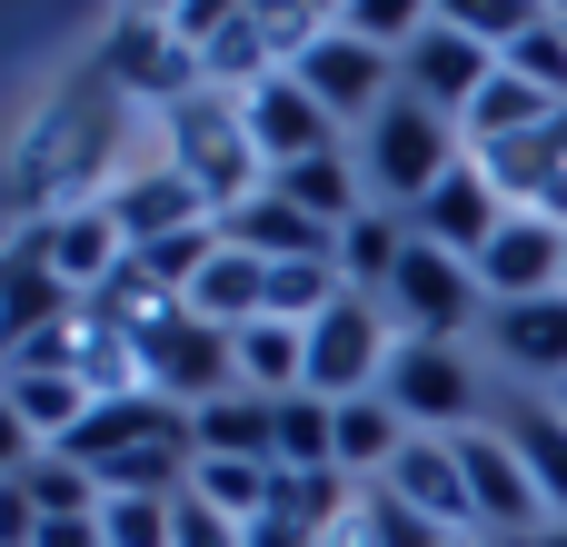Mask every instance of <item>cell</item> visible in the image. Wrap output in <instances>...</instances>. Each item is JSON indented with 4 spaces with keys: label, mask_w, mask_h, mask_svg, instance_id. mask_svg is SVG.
<instances>
[{
    "label": "cell",
    "mask_w": 567,
    "mask_h": 547,
    "mask_svg": "<svg viewBox=\"0 0 567 547\" xmlns=\"http://www.w3.org/2000/svg\"><path fill=\"white\" fill-rule=\"evenodd\" d=\"M169 169L209 199V219H229L239 199L269 189V159H259V140H249V120H239L229 90H189L169 110Z\"/></svg>",
    "instance_id": "1"
},
{
    "label": "cell",
    "mask_w": 567,
    "mask_h": 547,
    "mask_svg": "<svg viewBox=\"0 0 567 547\" xmlns=\"http://www.w3.org/2000/svg\"><path fill=\"white\" fill-rule=\"evenodd\" d=\"M458 169V130H449V110H429V100H389L369 130H359V179H369V209H429V189Z\"/></svg>",
    "instance_id": "2"
},
{
    "label": "cell",
    "mask_w": 567,
    "mask_h": 547,
    "mask_svg": "<svg viewBox=\"0 0 567 547\" xmlns=\"http://www.w3.org/2000/svg\"><path fill=\"white\" fill-rule=\"evenodd\" d=\"M130 349H140V389L169 399V409H189V419H199L209 399L239 389V349H229V329H209V319H189V309L150 319Z\"/></svg>",
    "instance_id": "3"
},
{
    "label": "cell",
    "mask_w": 567,
    "mask_h": 547,
    "mask_svg": "<svg viewBox=\"0 0 567 547\" xmlns=\"http://www.w3.org/2000/svg\"><path fill=\"white\" fill-rule=\"evenodd\" d=\"M379 399L409 419V438H458V429H478V419H468V409H478V379H468V359H458L449 339H399Z\"/></svg>",
    "instance_id": "4"
},
{
    "label": "cell",
    "mask_w": 567,
    "mask_h": 547,
    "mask_svg": "<svg viewBox=\"0 0 567 547\" xmlns=\"http://www.w3.org/2000/svg\"><path fill=\"white\" fill-rule=\"evenodd\" d=\"M379 379H389V329H379V299L349 289V299L309 329V399L349 409V399H379Z\"/></svg>",
    "instance_id": "5"
},
{
    "label": "cell",
    "mask_w": 567,
    "mask_h": 547,
    "mask_svg": "<svg viewBox=\"0 0 567 547\" xmlns=\"http://www.w3.org/2000/svg\"><path fill=\"white\" fill-rule=\"evenodd\" d=\"M548 289H567V219L508 209L498 239L478 249V299L488 309H518V299H548Z\"/></svg>",
    "instance_id": "6"
},
{
    "label": "cell",
    "mask_w": 567,
    "mask_h": 547,
    "mask_svg": "<svg viewBox=\"0 0 567 547\" xmlns=\"http://www.w3.org/2000/svg\"><path fill=\"white\" fill-rule=\"evenodd\" d=\"M289 70H299V90H309L329 120H359V130L399 100V90H389V80H399V60H389V50H369V40H349L339 20H329V30L289 60Z\"/></svg>",
    "instance_id": "7"
},
{
    "label": "cell",
    "mask_w": 567,
    "mask_h": 547,
    "mask_svg": "<svg viewBox=\"0 0 567 547\" xmlns=\"http://www.w3.org/2000/svg\"><path fill=\"white\" fill-rule=\"evenodd\" d=\"M458 468H468L478 538H538V528H548V498H538L528 458L508 448V429H458Z\"/></svg>",
    "instance_id": "8"
},
{
    "label": "cell",
    "mask_w": 567,
    "mask_h": 547,
    "mask_svg": "<svg viewBox=\"0 0 567 547\" xmlns=\"http://www.w3.org/2000/svg\"><path fill=\"white\" fill-rule=\"evenodd\" d=\"M399 80H409V100H429V110H449V120H458V110H468V100L498 80V50H478V40H468L449 10H429V30L409 40Z\"/></svg>",
    "instance_id": "9"
},
{
    "label": "cell",
    "mask_w": 567,
    "mask_h": 547,
    "mask_svg": "<svg viewBox=\"0 0 567 547\" xmlns=\"http://www.w3.org/2000/svg\"><path fill=\"white\" fill-rule=\"evenodd\" d=\"M468 289H478V269L449 259V249H429V239L409 229V249H399V269H389V309L409 319V339H449V329H468Z\"/></svg>",
    "instance_id": "10"
},
{
    "label": "cell",
    "mask_w": 567,
    "mask_h": 547,
    "mask_svg": "<svg viewBox=\"0 0 567 547\" xmlns=\"http://www.w3.org/2000/svg\"><path fill=\"white\" fill-rule=\"evenodd\" d=\"M239 120H249V140H259V159H269V169L339 149V120H329V110L299 90V70H269L259 90H239Z\"/></svg>",
    "instance_id": "11"
},
{
    "label": "cell",
    "mask_w": 567,
    "mask_h": 547,
    "mask_svg": "<svg viewBox=\"0 0 567 547\" xmlns=\"http://www.w3.org/2000/svg\"><path fill=\"white\" fill-rule=\"evenodd\" d=\"M498 219H508V189H498L488 169H468V159H458V169L429 189V209H419L409 229H419L429 249H449V259H468V269H478V249L498 239Z\"/></svg>",
    "instance_id": "12"
},
{
    "label": "cell",
    "mask_w": 567,
    "mask_h": 547,
    "mask_svg": "<svg viewBox=\"0 0 567 547\" xmlns=\"http://www.w3.org/2000/svg\"><path fill=\"white\" fill-rule=\"evenodd\" d=\"M60 289H80V299H100L120 269H130V239H120V219L110 209H60L50 229H40V249H30Z\"/></svg>",
    "instance_id": "13"
},
{
    "label": "cell",
    "mask_w": 567,
    "mask_h": 547,
    "mask_svg": "<svg viewBox=\"0 0 567 547\" xmlns=\"http://www.w3.org/2000/svg\"><path fill=\"white\" fill-rule=\"evenodd\" d=\"M100 209L120 219V239H130V249H159V239H179V229H209V199H199L179 169H130Z\"/></svg>",
    "instance_id": "14"
},
{
    "label": "cell",
    "mask_w": 567,
    "mask_h": 547,
    "mask_svg": "<svg viewBox=\"0 0 567 547\" xmlns=\"http://www.w3.org/2000/svg\"><path fill=\"white\" fill-rule=\"evenodd\" d=\"M379 488H399L419 518H439L449 538H478V508H468V468H458V438H409L399 448V468L379 478Z\"/></svg>",
    "instance_id": "15"
},
{
    "label": "cell",
    "mask_w": 567,
    "mask_h": 547,
    "mask_svg": "<svg viewBox=\"0 0 567 547\" xmlns=\"http://www.w3.org/2000/svg\"><path fill=\"white\" fill-rule=\"evenodd\" d=\"M219 239H229V249H249V259H269V269H279V259H339V229H319V219H309V209H289L279 189L239 199V209L219 219Z\"/></svg>",
    "instance_id": "16"
},
{
    "label": "cell",
    "mask_w": 567,
    "mask_h": 547,
    "mask_svg": "<svg viewBox=\"0 0 567 547\" xmlns=\"http://www.w3.org/2000/svg\"><path fill=\"white\" fill-rule=\"evenodd\" d=\"M488 339H498V359H508L518 379H548V389H567V289H548V299H518V309H488Z\"/></svg>",
    "instance_id": "17"
},
{
    "label": "cell",
    "mask_w": 567,
    "mask_h": 547,
    "mask_svg": "<svg viewBox=\"0 0 567 547\" xmlns=\"http://www.w3.org/2000/svg\"><path fill=\"white\" fill-rule=\"evenodd\" d=\"M189 438H199V458L279 468V399H249V389H229V399H209V409L189 419Z\"/></svg>",
    "instance_id": "18"
},
{
    "label": "cell",
    "mask_w": 567,
    "mask_h": 547,
    "mask_svg": "<svg viewBox=\"0 0 567 547\" xmlns=\"http://www.w3.org/2000/svg\"><path fill=\"white\" fill-rule=\"evenodd\" d=\"M269 189H279L289 209H309L319 229H349V219H369V179H359V159H339V149L269 169Z\"/></svg>",
    "instance_id": "19"
},
{
    "label": "cell",
    "mask_w": 567,
    "mask_h": 547,
    "mask_svg": "<svg viewBox=\"0 0 567 547\" xmlns=\"http://www.w3.org/2000/svg\"><path fill=\"white\" fill-rule=\"evenodd\" d=\"M458 120H468V140H478V149H518V140H538V130L558 120V100H548V90H528V80L498 60V80H488Z\"/></svg>",
    "instance_id": "20"
},
{
    "label": "cell",
    "mask_w": 567,
    "mask_h": 547,
    "mask_svg": "<svg viewBox=\"0 0 567 547\" xmlns=\"http://www.w3.org/2000/svg\"><path fill=\"white\" fill-rule=\"evenodd\" d=\"M0 399L40 429V448H70V429L90 419V379H70V369H0Z\"/></svg>",
    "instance_id": "21"
},
{
    "label": "cell",
    "mask_w": 567,
    "mask_h": 547,
    "mask_svg": "<svg viewBox=\"0 0 567 547\" xmlns=\"http://www.w3.org/2000/svg\"><path fill=\"white\" fill-rule=\"evenodd\" d=\"M399 249H409L399 209H369V219H349V229H339V279H349L359 299H369V289L389 299V269H399Z\"/></svg>",
    "instance_id": "22"
},
{
    "label": "cell",
    "mask_w": 567,
    "mask_h": 547,
    "mask_svg": "<svg viewBox=\"0 0 567 547\" xmlns=\"http://www.w3.org/2000/svg\"><path fill=\"white\" fill-rule=\"evenodd\" d=\"M508 448L528 458L538 498L567 518V409H548V399H538V409H518V419H508Z\"/></svg>",
    "instance_id": "23"
},
{
    "label": "cell",
    "mask_w": 567,
    "mask_h": 547,
    "mask_svg": "<svg viewBox=\"0 0 567 547\" xmlns=\"http://www.w3.org/2000/svg\"><path fill=\"white\" fill-rule=\"evenodd\" d=\"M279 468H299V478H319V468H339V409L329 399H279Z\"/></svg>",
    "instance_id": "24"
},
{
    "label": "cell",
    "mask_w": 567,
    "mask_h": 547,
    "mask_svg": "<svg viewBox=\"0 0 567 547\" xmlns=\"http://www.w3.org/2000/svg\"><path fill=\"white\" fill-rule=\"evenodd\" d=\"M349 528H359L369 547H458L439 518H419L399 488H359V518H349Z\"/></svg>",
    "instance_id": "25"
},
{
    "label": "cell",
    "mask_w": 567,
    "mask_h": 547,
    "mask_svg": "<svg viewBox=\"0 0 567 547\" xmlns=\"http://www.w3.org/2000/svg\"><path fill=\"white\" fill-rule=\"evenodd\" d=\"M179 538V498H110L100 508V547H169Z\"/></svg>",
    "instance_id": "26"
},
{
    "label": "cell",
    "mask_w": 567,
    "mask_h": 547,
    "mask_svg": "<svg viewBox=\"0 0 567 547\" xmlns=\"http://www.w3.org/2000/svg\"><path fill=\"white\" fill-rule=\"evenodd\" d=\"M508 70H518L528 90H548V100L567 110V20H558V10H548V20H538V30L508 50Z\"/></svg>",
    "instance_id": "27"
},
{
    "label": "cell",
    "mask_w": 567,
    "mask_h": 547,
    "mask_svg": "<svg viewBox=\"0 0 567 547\" xmlns=\"http://www.w3.org/2000/svg\"><path fill=\"white\" fill-rule=\"evenodd\" d=\"M40 458H50V448H40V429H30V419L0 399V478H30Z\"/></svg>",
    "instance_id": "28"
},
{
    "label": "cell",
    "mask_w": 567,
    "mask_h": 547,
    "mask_svg": "<svg viewBox=\"0 0 567 547\" xmlns=\"http://www.w3.org/2000/svg\"><path fill=\"white\" fill-rule=\"evenodd\" d=\"M40 547H100V518H50Z\"/></svg>",
    "instance_id": "29"
},
{
    "label": "cell",
    "mask_w": 567,
    "mask_h": 547,
    "mask_svg": "<svg viewBox=\"0 0 567 547\" xmlns=\"http://www.w3.org/2000/svg\"><path fill=\"white\" fill-rule=\"evenodd\" d=\"M528 547H567V518H548V528H538V538H528Z\"/></svg>",
    "instance_id": "30"
},
{
    "label": "cell",
    "mask_w": 567,
    "mask_h": 547,
    "mask_svg": "<svg viewBox=\"0 0 567 547\" xmlns=\"http://www.w3.org/2000/svg\"><path fill=\"white\" fill-rule=\"evenodd\" d=\"M329 547H369V538H359V528H339V538H329Z\"/></svg>",
    "instance_id": "31"
},
{
    "label": "cell",
    "mask_w": 567,
    "mask_h": 547,
    "mask_svg": "<svg viewBox=\"0 0 567 547\" xmlns=\"http://www.w3.org/2000/svg\"><path fill=\"white\" fill-rule=\"evenodd\" d=\"M458 547H498V538H458Z\"/></svg>",
    "instance_id": "32"
},
{
    "label": "cell",
    "mask_w": 567,
    "mask_h": 547,
    "mask_svg": "<svg viewBox=\"0 0 567 547\" xmlns=\"http://www.w3.org/2000/svg\"><path fill=\"white\" fill-rule=\"evenodd\" d=\"M558 409H567V389H558Z\"/></svg>",
    "instance_id": "33"
},
{
    "label": "cell",
    "mask_w": 567,
    "mask_h": 547,
    "mask_svg": "<svg viewBox=\"0 0 567 547\" xmlns=\"http://www.w3.org/2000/svg\"><path fill=\"white\" fill-rule=\"evenodd\" d=\"M558 20H567V10H558Z\"/></svg>",
    "instance_id": "34"
}]
</instances>
